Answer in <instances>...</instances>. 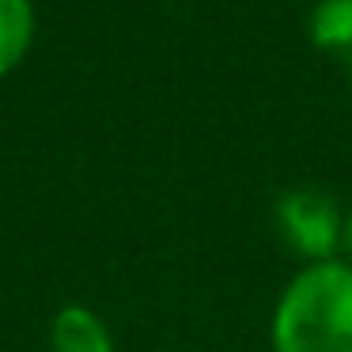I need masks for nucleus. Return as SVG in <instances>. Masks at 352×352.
<instances>
[{
    "label": "nucleus",
    "mask_w": 352,
    "mask_h": 352,
    "mask_svg": "<svg viewBox=\"0 0 352 352\" xmlns=\"http://www.w3.org/2000/svg\"><path fill=\"white\" fill-rule=\"evenodd\" d=\"M273 352H352V265H303L273 307Z\"/></svg>",
    "instance_id": "obj_1"
},
{
    "label": "nucleus",
    "mask_w": 352,
    "mask_h": 352,
    "mask_svg": "<svg viewBox=\"0 0 352 352\" xmlns=\"http://www.w3.org/2000/svg\"><path fill=\"white\" fill-rule=\"evenodd\" d=\"M273 223L280 243L307 265L333 261L344 243V212L326 190L299 186L276 197L273 205Z\"/></svg>",
    "instance_id": "obj_2"
},
{
    "label": "nucleus",
    "mask_w": 352,
    "mask_h": 352,
    "mask_svg": "<svg viewBox=\"0 0 352 352\" xmlns=\"http://www.w3.org/2000/svg\"><path fill=\"white\" fill-rule=\"evenodd\" d=\"M50 352H118V341L99 311L65 303L50 318Z\"/></svg>",
    "instance_id": "obj_3"
},
{
    "label": "nucleus",
    "mask_w": 352,
    "mask_h": 352,
    "mask_svg": "<svg viewBox=\"0 0 352 352\" xmlns=\"http://www.w3.org/2000/svg\"><path fill=\"white\" fill-rule=\"evenodd\" d=\"M307 34L318 50L341 57L352 72V0H318L307 16Z\"/></svg>",
    "instance_id": "obj_4"
},
{
    "label": "nucleus",
    "mask_w": 352,
    "mask_h": 352,
    "mask_svg": "<svg viewBox=\"0 0 352 352\" xmlns=\"http://www.w3.org/2000/svg\"><path fill=\"white\" fill-rule=\"evenodd\" d=\"M34 38L31 0H0V76H8Z\"/></svg>",
    "instance_id": "obj_5"
},
{
    "label": "nucleus",
    "mask_w": 352,
    "mask_h": 352,
    "mask_svg": "<svg viewBox=\"0 0 352 352\" xmlns=\"http://www.w3.org/2000/svg\"><path fill=\"white\" fill-rule=\"evenodd\" d=\"M341 254H344V261L352 265V208L344 212V243H341Z\"/></svg>",
    "instance_id": "obj_6"
}]
</instances>
